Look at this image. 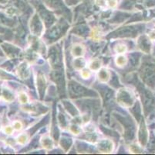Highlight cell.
<instances>
[{"mask_svg":"<svg viewBox=\"0 0 155 155\" xmlns=\"http://www.w3.org/2000/svg\"><path fill=\"white\" fill-rule=\"evenodd\" d=\"M86 48L81 44H75L71 48V55L74 58H82L85 55Z\"/></svg>","mask_w":155,"mask_h":155,"instance_id":"cell-1","label":"cell"},{"mask_svg":"<svg viewBox=\"0 0 155 155\" xmlns=\"http://www.w3.org/2000/svg\"><path fill=\"white\" fill-rule=\"evenodd\" d=\"M110 78V73L106 68H101L98 71V79L101 82H107Z\"/></svg>","mask_w":155,"mask_h":155,"instance_id":"cell-2","label":"cell"},{"mask_svg":"<svg viewBox=\"0 0 155 155\" xmlns=\"http://www.w3.org/2000/svg\"><path fill=\"white\" fill-rule=\"evenodd\" d=\"M89 68L92 72H98L102 68V62L100 59H94L89 63Z\"/></svg>","mask_w":155,"mask_h":155,"instance_id":"cell-3","label":"cell"},{"mask_svg":"<svg viewBox=\"0 0 155 155\" xmlns=\"http://www.w3.org/2000/svg\"><path fill=\"white\" fill-rule=\"evenodd\" d=\"M41 143L43 145V147H44L45 149H48V150H50L53 147V141L50 136L46 135L42 138L41 140Z\"/></svg>","mask_w":155,"mask_h":155,"instance_id":"cell-4","label":"cell"},{"mask_svg":"<svg viewBox=\"0 0 155 155\" xmlns=\"http://www.w3.org/2000/svg\"><path fill=\"white\" fill-rule=\"evenodd\" d=\"M127 58L126 56H124V55H118V56L117 57L116 59H115V62H116V65H117L120 68H123L125 65L127 64Z\"/></svg>","mask_w":155,"mask_h":155,"instance_id":"cell-5","label":"cell"},{"mask_svg":"<svg viewBox=\"0 0 155 155\" xmlns=\"http://www.w3.org/2000/svg\"><path fill=\"white\" fill-rule=\"evenodd\" d=\"M74 68H76L77 70H82L83 68L86 67V62L84 59L82 58H77L74 60Z\"/></svg>","mask_w":155,"mask_h":155,"instance_id":"cell-6","label":"cell"},{"mask_svg":"<svg viewBox=\"0 0 155 155\" xmlns=\"http://www.w3.org/2000/svg\"><path fill=\"white\" fill-rule=\"evenodd\" d=\"M29 140V136L26 133H22L21 134H19L17 136V138H16V141L20 145L26 144Z\"/></svg>","mask_w":155,"mask_h":155,"instance_id":"cell-7","label":"cell"},{"mask_svg":"<svg viewBox=\"0 0 155 155\" xmlns=\"http://www.w3.org/2000/svg\"><path fill=\"white\" fill-rule=\"evenodd\" d=\"M91 37L94 41H100V40L101 39V37H102V33H101V30L98 27L93 28L91 33Z\"/></svg>","mask_w":155,"mask_h":155,"instance_id":"cell-8","label":"cell"},{"mask_svg":"<svg viewBox=\"0 0 155 155\" xmlns=\"http://www.w3.org/2000/svg\"><path fill=\"white\" fill-rule=\"evenodd\" d=\"M19 102L20 104L26 105L27 104L29 101V97L25 92H20L19 93Z\"/></svg>","mask_w":155,"mask_h":155,"instance_id":"cell-9","label":"cell"},{"mask_svg":"<svg viewBox=\"0 0 155 155\" xmlns=\"http://www.w3.org/2000/svg\"><path fill=\"white\" fill-rule=\"evenodd\" d=\"M116 53L118 55H124L127 51V47L124 44H118L115 48H114Z\"/></svg>","mask_w":155,"mask_h":155,"instance_id":"cell-10","label":"cell"},{"mask_svg":"<svg viewBox=\"0 0 155 155\" xmlns=\"http://www.w3.org/2000/svg\"><path fill=\"white\" fill-rule=\"evenodd\" d=\"M92 75V71L90 68H83L82 70H80V76L82 77V79H90Z\"/></svg>","mask_w":155,"mask_h":155,"instance_id":"cell-11","label":"cell"},{"mask_svg":"<svg viewBox=\"0 0 155 155\" xmlns=\"http://www.w3.org/2000/svg\"><path fill=\"white\" fill-rule=\"evenodd\" d=\"M12 127L16 131H20L23 129V124L21 121L19 120H15V121L12 123Z\"/></svg>","mask_w":155,"mask_h":155,"instance_id":"cell-12","label":"cell"},{"mask_svg":"<svg viewBox=\"0 0 155 155\" xmlns=\"http://www.w3.org/2000/svg\"><path fill=\"white\" fill-rule=\"evenodd\" d=\"M106 5L110 8H115L117 5V0H105Z\"/></svg>","mask_w":155,"mask_h":155,"instance_id":"cell-13","label":"cell"},{"mask_svg":"<svg viewBox=\"0 0 155 155\" xmlns=\"http://www.w3.org/2000/svg\"><path fill=\"white\" fill-rule=\"evenodd\" d=\"M14 129L12 127V126H5V129H4V132H5V134H8V135H12L14 132Z\"/></svg>","mask_w":155,"mask_h":155,"instance_id":"cell-14","label":"cell"},{"mask_svg":"<svg viewBox=\"0 0 155 155\" xmlns=\"http://www.w3.org/2000/svg\"><path fill=\"white\" fill-rule=\"evenodd\" d=\"M1 128L2 127H1V123H0V130H1Z\"/></svg>","mask_w":155,"mask_h":155,"instance_id":"cell-15","label":"cell"}]
</instances>
